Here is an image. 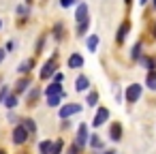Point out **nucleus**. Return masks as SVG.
<instances>
[{
  "mask_svg": "<svg viewBox=\"0 0 156 154\" xmlns=\"http://www.w3.org/2000/svg\"><path fill=\"white\" fill-rule=\"evenodd\" d=\"M103 154H115V152H113V150H107V152H103Z\"/></svg>",
  "mask_w": 156,
  "mask_h": 154,
  "instance_id": "obj_36",
  "label": "nucleus"
},
{
  "mask_svg": "<svg viewBox=\"0 0 156 154\" xmlns=\"http://www.w3.org/2000/svg\"><path fill=\"white\" fill-rule=\"evenodd\" d=\"M141 92H143V86H141V84H130V86L126 88V92H124L126 103H137V101L141 98Z\"/></svg>",
  "mask_w": 156,
  "mask_h": 154,
  "instance_id": "obj_1",
  "label": "nucleus"
},
{
  "mask_svg": "<svg viewBox=\"0 0 156 154\" xmlns=\"http://www.w3.org/2000/svg\"><path fill=\"white\" fill-rule=\"evenodd\" d=\"M139 62H141L147 71H156V62H154V58H150V56H141Z\"/></svg>",
  "mask_w": 156,
  "mask_h": 154,
  "instance_id": "obj_14",
  "label": "nucleus"
},
{
  "mask_svg": "<svg viewBox=\"0 0 156 154\" xmlns=\"http://www.w3.org/2000/svg\"><path fill=\"white\" fill-rule=\"evenodd\" d=\"M22 126L28 131V135H34L37 133V124H34L32 118H22Z\"/></svg>",
  "mask_w": 156,
  "mask_h": 154,
  "instance_id": "obj_13",
  "label": "nucleus"
},
{
  "mask_svg": "<svg viewBox=\"0 0 156 154\" xmlns=\"http://www.w3.org/2000/svg\"><path fill=\"white\" fill-rule=\"evenodd\" d=\"M88 139H90V135H88V124H79V128H77V139H75V145H77V148H83V145L88 143Z\"/></svg>",
  "mask_w": 156,
  "mask_h": 154,
  "instance_id": "obj_5",
  "label": "nucleus"
},
{
  "mask_svg": "<svg viewBox=\"0 0 156 154\" xmlns=\"http://www.w3.org/2000/svg\"><path fill=\"white\" fill-rule=\"evenodd\" d=\"M45 94L47 96H56V94H64V90H62V84H49L47 86V90H45Z\"/></svg>",
  "mask_w": 156,
  "mask_h": 154,
  "instance_id": "obj_12",
  "label": "nucleus"
},
{
  "mask_svg": "<svg viewBox=\"0 0 156 154\" xmlns=\"http://www.w3.org/2000/svg\"><path fill=\"white\" fill-rule=\"evenodd\" d=\"M79 111H81V105H73V103H69V105L60 107L58 116H60V120H66L69 116H75V113H79Z\"/></svg>",
  "mask_w": 156,
  "mask_h": 154,
  "instance_id": "obj_4",
  "label": "nucleus"
},
{
  "mask_svg": "<svg viewBox=\"0 0 156 154\" xmlns=\"http://www.w3.org/2000/svg\"><path fill=\"white\" fill-rule=\"evenodd\" d=\"M28 86H30V81L24 77V79H20V81L15 84V92H17V94H24V92L28 90Z\"/></svg>",
  "mask_w": 156,
  "mask_h": 154,
  "instance_id": "obj_19",
  "label": "nucleus"
},
{
  "mask_svg": "<svg viewBox=\"0 0 156 154\" xmlns=\"http://www.w3.org/2000/svg\"><path fill=\"white\" fill-rule=\"evenodd\" d=\"M145 86L150 90H156V71H150L147 77H145Z\"/></svg>",
  "mask_w": 156,
  "mask_h": 154,
  "instance_id": "obj_20",
  "label": "nucleus"
},
{
  "mask_svg": "<svg viewBox=\"0 0 156 154\" xmlns=\"http://www.w3.org/2000/svg\"><path fill=\"white\" fill-rule=\"evenodd\" d=\"M51 143H54V141H47V139L41 141V143H39V152H41V154H51Z\"/></svg>",
  "mask_w": 156,
  "mask_h": 154,
  "instance_id": "obj_23",
  "label": "nucleus"
},
{
  "mask_svg": "<svg viewBox=\"0 0 156 154\" xmlns=\"http://www.w3.org/2000/svg\"><path fill=\"white\" fill-rule=\"evenodd\" d=\"M90 20V7L86 2H79L77 9H75V22L81 24V22H88Z\"/></svg>",
  "mask_w": 156,
  "mask_h": 154,
  "instance_id": "obj_2",
  "label": "nucleus"
},
{
  "mask_svg": "<svg viewBox=\"0 0 156 154\" xmlns=\"http://www.w3.org/2000/svg\"><path fill=\"white\" fill-rule=\"evenodd\" d=\"M9 94H11V88H9V86H2V88H0V103H5Z\"/></svg>",
  "mask_w": 156,
  "mask_h": 154,
  "instance_id": "obj_28",
  "label": "nucleus"
},
{
  "mask_svg": "<svg viewBox=\"0 0 156 154\" xmlns=\"http://www.w3.org/2000/svg\"><path fill=\"white\" fill-rule=\"evenodd\" d=\"M66 154H79V148H77V145L73 143V145L69 148V152H66Z\"/></svg>",
  "mask_w": 156,
  "mask_h": 154,
  "instance_id": "obj_33",
  "label": "nucleus"
},
{
  "mask_svg": "<svg viewBox=\"0 0 156 154\" xmlns=\"http://www.w3.org/2000/svg\"><path fill=\"white\" fill-rule=\"evenodd\" d=\"M62 96H64V94H56V96H47V105H49V107H58V105H60V101H62Z\"/></svg>",
  "mask_w": 156,
  "mask_h": 154,
  "instance_id": "obj_25",
  "label": "nucleus"
},
{
  "mask_svg": "<svg viewBox=\"0 0 156 154\" xmlns=\"http://www.w3.org/2000/svg\"><path fill=\"white\" fill-rule=\"evenodd\" d=\"M128 30H130V22H122V24H120V28H118L115 41H118V43H124V39L128 37Z\"/></svg>",
  "mask_w": 156,
  "mask_h": 154,
  "instance_id": "obj_9",
  "label": "nucleus"
},
{
  "mask_svg": "<svg viewBox=\"0 0 156 154\" xmlns=\"http://www.w3.org/2000/svg\"><path fill=\"white\" fill-rule=\"evenodd\" d=\"M62 148H64V141H62V139L54 141V143H51V154H62Z\"/></svg>",
  "mask_w": 156,
  "mask_h": 154,
  "instance_id": "obj_26",
  "label": "nucleus"
},
{
  "mask_svg": "<svg viewBox=\"0 0 156 154\" xmlns=\"http://www.w3.org/2000/svg\"><path fill=\"white\" fill-rule=\"evenodd\" d=\"M152 5H154V7H156V0H152Z\"/></svg>",
  "mask_w": 156,
  "mask_h": 154,
  "instance_id": "obj_38",
  "label": "nucleus"
},
{
  "mask_svg": "<svg viewBox=\"0 0 156 154\" xmlns=\"http://www.w3.org/2000/svg\"><path fill=\"white\" fill-rule=\"evenodd\" d=\"M15 13H17L20 17H22V15H28V7H26V5H20V7L15 9Z\"/></svg>",
  "mask_w": 156,
  "mask_h": 154,
  "instance_id": "obj_31",
  "label": "nucleus"
},
{
  "mask_svg": "<svg viewBox=\"0 0 156 154\" xmlns=\"http://www.w3.org/2000/svg\"><path fill=\"white\" fill-rule=\"evenodd\" d=\"M88 28H90V20H88V22H81V24H77V34H79V37H83Z\"/></svg>",
  "mask_w": 156,
  "mask_h": 154,
  "instance_id": "obj_27",
  "label": "nucleus"
},
{
  "mask_svg": "<svg viewBox=\"0 0 156 154\" xmlns=\"http://www.w3.org/2000/svg\"><path fill=\"white\" fill-rule=\"evenodd\" d=\"M69 66H71V69H81V66H83L81 54H71V56H69Z\"/></svg>",
  "mask_w": 156,
  "mask_h": 154,
  "instance_id": "obj_11",
  "label": "nucleus"
},
{
  "mask_svg": "<svg viewBox=\"0 0 156 154\" xmlns=\"http://www.w3.org/2000/svg\"><path fill=\"white\" fill-rule=\"evenodd\" d=\"M0 26H2V22H0Z\"/></svg>",
  "mask_w": 156,
  "mask_h": 154,
  "instance_id": "obj_41",
  "label": "nucleus"
},
{
  "mask_svg": "<svg viewBox=\"0 0 156 154\" xmlns=\"http://www.w3.org/2000/svg\"><path fill=\"white\" fill-rule=\"evenodd\" d=\"M2 105H5V107H9V109H15V107H17V94H9V96H7V101H5Z\"/></svg>",
  "mask_w": 156,
  "mask_h": 154,
  "instance_id": "obj_22",
  "label": "nucleus"
},
{
  "mask_svg": "<svg viewBox=\"0 0 156 154\" xmlns=\"http://www.w3.org/2000/svg\"><path fill=\"white\" fill-rule=\"evenodd\" d=\"M109 120V109L107 107H98V111H96V116H94V120H92V126H103L105 122Z\"/></svg>",
  "mask_w": 156,
  "mask_h": 154,
  "instance_id": "obj_6",
  "label": "nucleus"
},
{
  "mask_svg": "<svg viewBox=\"0 0 156 154\" xmlns=\"http://www.w3.org/2000/svg\"><path fill=\"white\" fill-rule=\"evenodd\" d=\"M86 103H88L90 107H94V105L98 103V92H96V90H90L88 96H86Z\"/></svg>",
  "mask_w": 156,
  "mask_h": 154,
  "instance_id": "obj_21",
  "label": "nucleus"
},
{
  "mask_svg": "<svg viewBox=\"0 0 156 154\" xmlns=\"http://www.w3.org/2000/svg\"><path fill=\"white\" fill-rule=\"evenodd\" d=\"M137 2H139V5L143 7V5H147V2H150V0H137Z\"/></svg>",
  "mask_w": 156,
  "mask_h": 154,
  "instance_id": "obj_35",
  "label": "nucleus"
},
{
  "mask_svg": "<svg viewBox=\"0 0 156 154\" xmlns=\"http://www.w3.org/2000/svg\"><path fill=\"white\" fill-rule=\"evenodd\" d=\"M73 5H77V0H60V7L62 9H71Z\"/></svg>",
  "mask_w": 156,
  "mask_h": 154,
  "instance_id": "obj_29",
  "label": "nucleus"
},
{
  "mask_svg": "<svg viewBox=\"0 0 156 154\" xmlns=\"http://www.w3.org/2000/svg\"><path fill=\"white\" fill-rule=\"evenodd\" d=\"M39 96H41V90H39V88H32L30 94H28V105H34V101H37Z\"/></svg>",
  "mask_w": 156,
  "mask_h": 154,
  "instance_id": "obj_24",
  "label": "nucleus"
},
{
  "mask_svg": "<svg viewBox=\"0 0 156 154\" xmlns=\"http://www.w3.org/2000/svg\"><path fill=\"white\" fill-rule=\"evenodd\" d=\"M88 143H90V148H94V150H101V148H103V139H101L96 133H94V135H90Z\"/></svg>",
  "mask_w": 156,
  "mask_h": 154,
  "instance_id": "obj_15",
  "label": "nucleus"
},
{
  "mask_svg": "<svg viewBox=\"0 0 156 154\" xmlns=\"http://www.w3.org/2000/svg\"><path fill=\"white\" fill-rule=\"evenodd\" d=\"M62 79H64L62 73H56V75H54V81H56V84H62Z\"/></svg>",
  "mask_w": 156,
  "mask_h": 154,
  "instance_id": "obj_32",
  "label": "nucleus"
},
{
  "mask_svg": "<svg viewBox=\"0 0 156 154\" xmlns=\"http://www.w3.org/2000/svg\"><path fill=\"white\" fill-rule=\"evenodd\" d=\"M90 88V77L88 75H79L77 79H75V90L77 92H86Z\"/></svg>",
  "mask_w": 156,
  "mask_h": 154,
  "instance_id": "obj_10",
  "label": "nucleus"
},
{
  "mask_svg": "<svg viewBox=\"0 0 156 154\" xmlns=\"http://www.w3.org/2000/svg\"><path fill=\"white\" fill-rule=\"evenodd\" d=\"M26 141H28V131H26L22 124H17L15 131H13V143L20 145V143H26Z\"/></svg>",
  "mask_w": 156,
  "mask_h": 154,
  "instance_id": "obj_7",
  "label": "nucleus"
},
{
  "mask_svg": "<svg viewBox=\"0 0 156 154\" xmlns=\"http://www.w3.org/2000/svg\"><path fill=\"white\" fill-rule=\"evenodd\" d=\"M56 58L58 56H54V58H49L45 64H43V69H41V79H49L51 75H56Z\"/></svg>",
  "mask_w": 156,
  "mask_h": 154,
  "instance_id": "obj_3",
  "label": "nucleus"
},
{
  "mask_svg": "<svg viewBox=\"0 0 156 154\" xmlns=\"http://www.w3.org/2000/svg\"><path fill=\"white\" fill-rule=\"evenodd\" d=\"M26 2H28V5H30V2H32V0H26Z\"/></svg>",
  "mask_w": 156,
  "mask_h": 154,
  "instance_id": "obj_40",
  "label": "nucleus"
},
{
  "mask_svg": "<svg viewBox=\"0 0 156 154\" xmlns=\"http://www.w3.org/2000/svg\"><path fill=\"white\" fill-rule=\"evenodd\" d=\"M86 45H88L90 52H96V47H98V34H90L88 41H86Z\"/></svg>",
  "mask_w": 156,
  "mask_h": 154,
  "instance_id": "obj_16",
  "label": "nucleus"
},
{
  "mask_svg": "<svg viewBox=\"0 0 156 154\" xmlns=\"http://www.w3.org/2000/svg\"><path fill=\"white\" fill-rule=\"evenodd\" d=\"M122 137H124V128H122V124H120V122H113V124L109 126V139L120 141Z\"/></svg>",
  "mask_w": 156,
  "mask_h": 154,
  "instance_id": "obj_8",
  "label": "nucleus"
},
{
  "mask_svg": "<svg viewBox=\"0 0 156 154\" xmlns=\"http://www.w3.org/2000/svg\"><path fill=\"white\" fill-rule=\"evenodd\" d=\"M130 2H133V0H124V5H130Z\"/></svg>",
  "mask_w": 156,
  "mask_h": 154,
  "instance_id": "obj_37",
  "label": "nucleus"
},
{
  "mask_svg": "<svg viewBox=\"0 0 156 154\" xmlns=\"http://www.w3.org/2000/svg\"><path fill=\"white\" fill-rule=\"evenodd\" d=\"M32 66H34V60H32V58H30V60H24V62H20V66H17V71H20V73H24V75H26V73H28V71H30V69H32Z\"/></svg>",
  "mask_w": 156,
  "mask_h": 154,
  "instance_id": "obj_18",
  "label": "nucleus"
},
{
  "mask_svg": "<svg viewBox=\"0 0 156 154\" xmlns=\"http://www.w3.org/2000/svg\"><path fill=\"white\" fill-rule=\"evenodd\" d=\"M62 32H64V26H62V24H56V26H54V34H56L58 39H62Z\"/></svg>",
  "mask_w": 156,
  "mask_h": 154,
  "instance_id": "obj_30",
  "label": "nucleus"
},
{
  "mask_svg": "<svg viewBox=\"0 0 156 154\" xmlns=\"http://www.w3.org/2000/svg\"><path fill=\"white\" fill-rule=\"evenodd\" d=\"M5 56H7V52H5V49H0V62L5 60Z\"/></svg>",
  "mask_w": 156,
  "mask_h": 154,
  "instance_id": "obj_34",
  "label": "nucleus"
},
{
  "mask_svg": "<svg viewBox=\"0 0 156 154\" xmlns=\"http://www.w3.org/2000/svg\"><path fill=\"white\" fill-rule=\"evenodd\" d=\"M141 47H143L141 41H137V43L133 45V49H130V58H133V60H139V58H141Z\"/></svg>",
  "mask_w": 156,
  "mask_h": 154,
  "instance_id": "obj_17",
  "label": "nucleus"
},
{
  "mask_svg": "<svg viewBox=\"0 0 156 154\" xmlns=\"http://www.w3.org/2000/svg\"><path fill=\"white\" fill-rule=\"evenodd\" d=\"M0 154H7V152H5V150H0Z\"/></svg>",
  "mask_w": 156,
  "mask_h": 154,
  "instance_id": "obj_39",
  "label": "nucleus"
}]
</instances>
